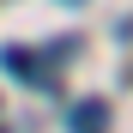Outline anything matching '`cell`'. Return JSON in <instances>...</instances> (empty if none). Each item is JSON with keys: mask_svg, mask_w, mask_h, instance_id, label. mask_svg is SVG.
<instances>
[{"mask_svg": "<svg viewBox=\"0 0 133 133\" xmlns=\"http://www.w3.org/2000/svg\"><path fill=\"white\" fill-rule=\"evenodd\" d=\"M6 73H18V79H30V73H36V61H30V55H18V49H6Z\"/></svg>", "mask_w": 133, "mask_h": 133, "instance_id": "7a4b0ae2", "label": "cell"}, {"mask_svg": "<svg viewBox=\"0 0 133 133\" xmlns=\"http://www.w3.org/2000/svg\"><path fill=\"white\" fill-rule=\"evenodd\" d=\"M103 121H109V103H103V97L73 103V127H103Z\"/></svg>", "mask_w": 133, "mask_h": 133, "instance_id": "6da1fadb", "label": "cell"}]
</instances>
